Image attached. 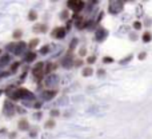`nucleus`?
<instances>
[{"label":"nucleus","instance_id":"nucleus-1","mask_svg":"<svg viewBox=\"0 0 152 139\" xmlns=\"http://www.w3.org/2000/svg\"><path fill=\"white\" fill-rule=\"evenodd\" d=\"M3 112H4V115L5 117H12V115L16 112V106L11 102L9 99H7L5 102H4V107H3Z\"/></svg>","mask_w":152,"mask_h":139},{"label":"nucleus","instance_id":"nucleus-2","mask_svg":"<svg viewBox=\"0 0 152 139\" xmlns=\"http://www.w3.org/2000/svg\"><path fill=\"white\" fill-rule=\"evenodd\" d=\"M44 63L43 62H39L36 66H35L33 68H32V75L35 76V78H36L38 80H41L43 79V76H44Z\"/></svg>","mask_w":152,"mask_h":139},{"label":"nucleus","instance_id":"nucleus-3","mask_svg":"<svg viewBox=\"0 0 152 139\" xmlns=\"http://www.w3.org/2000/svg\"><path fill=\"white\" fill-rule=\"evenodd\" d=\"M45 86L50 87V90H55V87L59 84V76H57L56 74H51L45 78Z\"/></svg>","mask_w":152,"mask_h":139},{"label":"nucleus","instance_id":"nucleus-4","mask_svg":"<svg viewBox=\"0 0 152 139\" xmlns=\"http://www.w3.org/2000/svg\"><path fill=\"white\" fill-rule=\"evenodd\" d=\"M67 5H68L69 9H74V12H79V11H81L84 8L86 3L81 2V0H69L67 3Z\"/></svg>","mask_w":152,"mask_h":139},{"label":"nucleus","instance_id":"nucleus-5","mask_svg":"<svg viewBox=\"0 0 152 139\" xmlns=\"http://www.w3.org/2000/svg\"><path fill=\"white\" fill-rule=\"evenodd\" d=\"M74 57H72V55H71V52H68L63 59H62V66L64 67V68H71L72 66H74Z\"/></svg>","mask_w":152,"mask_h":139},{"label":"nucleus","instance_id":"nucleus-6","mask_svg":"<svg viewBox=\"0 0 152 139\" xmlns=\"http://www.w3.org/2000/svg\"><path fill=\"white\" fill-rule=\"evenodd\" d=\"M56 95H57V91H56V90H44V91L41 92L43 100H51V99H53Z\"/></svg>","mask_w":152,"mask_h":139},{"label":"nucleus","instance_id":"nucleus-7","mask_svg":"<svg viewBox=\"0 0 152 139\" xmlns=\"http://www.w3.org/2000/svg\"><path fill=\"white\" fill-rule=\"evenodd\" d=\"M65 33H67V31H65L64 27H56V28L52 31V36H53L55 39H63V38L65 36Z\"/></svg>","mask_w":152,"mask_h":139},{"label":"nucleus","instance_id":"nucleus-8","mask_svg":"<svg viewBox=\"0 0 152 139\" xmlns=\"http://www.w3.org/2000/svg\"><path fill=\"white\" fill-rule=\"evenodd\" d=\"M26 50H27V43L21 40V42L16 43V50H15V55L20 56V55H23V54L26 52Z\"/></svg>","mask_w":152,"mask_h":139},{"label":"nucleus","instance_id":"nucleus-9","mask_svg":"<svg viewBox=\"0 0 152 139\" xmlns=\"http://www.w3.org/2000/svg\"><path fill=\"white\" fill-rule=\"evenodd\" d=\"M123 9V4L121 3H118V2H113V3H111L110 4V12L111 14H119L120 11Z\"/></svg>","mask_w":152,"mask_h":139},{"label":"nucleus","instance_id":"nucleus-10","mask_svg":"<svg viewBox=\"0 0 152 139\" xmlns=\"http://www.w3.org/2000/svg\"><path fill=\"white\" fill-rule=\"evenodd\" d=\"M17 127L20 131H27V130H29V123L27 119H21L17 122Z\"/></svg>","mask_w":152,"mask_h":139},{"label":"nucleus","instance_id":"nucleus-11","mask_svg":"<svg viewBox=\"0 0 152 139\" xmlns=\"http://www.w3.org/2000/svg\"><path fill=\"white\" fill-rule=\"evenodd\" d=\"M107 35H108V32H107V30H104V28H99L98 31H96V35H95V36H96V40H103L104 38H106L107 36Z\"/></svg>","mask_w":152,"mask_h":139},{"label":"nucleus","instance_id":"nucleus-12","mask_svg":"<svg viewBox=\"0 0 152 139\" xmlns=\"http://www.w3.org/2000/svg\"><path fill=\"white\" fill-rule=\"evenodd\" d=\"M35 59H36V54H35L33 51H29V52H27L24 55V60L27 63H32V62H35Z\"/></svg>","mask_w":152,"mask_h":139},{"label":"nucleus","instance_id":"nucleus-13","mask_svg":"<svg viewBox=\"0 0 152 139\" xmlns=\"http://www.w3.org/2000/svg\"><path fill=\"white\" fill-rule=\"evenodd\" d=\"M47 31V26L45 24H41V23H38V24H35V27H33V32H36V33H43V32H45Z\"/></svg>","mask_w":152,"mask_h":139},{"label":"nucleus","instance_id":"nucleus-14","mask_svg":"<svg viewBox=\"0 0 152 139\" xmlns=\"http://www.w3.org/2000/svg\"><path fill=\"white\" fill-rule=\"evenodd\" d=\"M55 70H56V64H55V63H47L45 67H44V72L51 75L52 71H55Z\"/></svg>","mask_w":152,"mask_h":139},{"label":"nucleus","instance_id":"nucleus-15","mask_svg":"<svg viewBox=\"0 0 152 139\" xmlns=\"http://www.w3.org/2000/svg\"><path fill=\"white\" fill-rule=\"evenodd\" d=\"M9 60H11V56H9L8 54L3 55L2 57H0V67H4V66H7V64L9 63Z\"/></svg>","mask_w":152,"mask_h":139},{"label":"nucleus","instance_id":"nucleus-16","mask_svg":"<svg viewBox=\"0 0 152 139\" xmlns=\"http://www.w3.org/2000/svg\"><path fill=\"white\" fill-rule=\"evenodd\" d=\"M81 74H83V76H91V75L93 74V70H92L91 67H86Z\"/></svg>","mask_w":152,"mask_h":139},{"label":"nucleus","instance_id":"nucleus-17","mask_svg":"<svg viewBox=\"0 0 152 139\" xmlns=\"http://www.w3.org/2000/svg\"><path fill=\"white\" fill-rule=\"evenodd\" d=\"M7 51H9V52H14L15 54V50H16V43H9V44H7Z\"/></svg>","mask_w":152,"mask_h":139},{"label":"nucleus","instance_id":"nucleus-18","mask_svg":"<svg viewBox=\"0 0 152 139\" xmlns=\"http://www.w3.org/2000/svg\"><path fill=\"white\" fill-rule=\"evenodd\" d=\"M28 19L29 20H36L38 19V14H36V11H29V14H28Z\"/></svg>","mask_w":152,"mask_h":139},{"label":"nucleus","instance_id":"nucleus-19","mask_svg":"<svg viewBox=\"0 0 152 139\" xmlns=\"http://www.w3.org/2000/svg\"><path fill=\"white\" fill-rule=\"evenodd\" d=\"M38 44H39V39H32V40L28 43V47L32 50V48H35V47H36Z\"/></svg>","mask_w":152,"mask_h":139},{"label":"nucleus","instance_id":"nucleus-20","mask_svg":"<svg viewBox=\"0 0 152 139\" xmlns=\"http://www.w3.org/2000/svg\"><path fill=\"white\" fill-rule=\"evenodd\" d=\"M44 126H45V129H53V127H55V120H53V119L47 120Z\"/></svg>","mask_w":152,"mask_h":139},{"label":"nucleus","instance_id":"nucleus-21","mask_svg":"<svg viewBox=\"0 0 152 139\" xmlns=\"http://www.w3.org/2000/svg\"><path fill=\"white\" fill-rule=\"evenodd\" d=\"M21 35H23L21 30H15L14 33H12V38H14V39H20V38H21Z\"/></svg>","mask_w":152,"mask_h":139},{"label":"nucleus","instance_id":"nucleus-22","mask_svg":"<svg viewBox=\"0 0 152 139\" xmlns=\"http://www.w3.org/2000/svg\"><path fill=\"white\" fill-rule=\"evenodd\" d=\"M76 45H77V39H74L71 43H69V51H68V52H72Z\"/></svg>","mask_w":152,"mask_h":139},{"label":"nucleus","instance_id":"nucleus-23","mask_svg":"<svg viewBox=\"0 0 152 139\" xmlns=\"http://www.w3.org/2000/svg\"><path fill=\"white\" fill-rule=\"evenodd\" d=\"M48 52H50V45H44V47L40 48V54L41 55H47Z\"/></svg>","mask_w":152,"mask_h":139},{"label":"nucleus","instance_id":"nucleus-24","mask_svg":"<svg viewBox=\"0 0 152 139\" xmlns=\"http://www.w3.org/2000/svg\"><path fill=\"white\" fill-rule=\"evenodd\" d=\"M143 42H145V43L151 42V33H149V32H145V33L143 35Z\"/></svg>","mask_w":152,"mask_h":139},{"label":"nucleus","instance_id":"nucleus-25","mask_svg":"<svg viewBox=\"0 0 152 139\" xmlns=\"http://www.w3.org/2000/svg\"><path fill=\"white\" fill-rule=\"evenodd\" d=\"M19 66H20V62H15V63H12V66H11V72H15Z\"/></svg>","mask_w":152,"mask_h":139},{"label":"nucleus","instance_id":"nucleus-26","mask_svg":"<svg viewBox=\"0 0 152 139\" xmlns=\"http://www.w3.org/2000/svg\"><path fill=\"white\" fill-rule=\"evenodd\" d=\"M16 112H19V114H26V108L24 107H20V106H16Z\"/></svg>","mask_w":152,"mask_h":139},{"label":"nucleus","instance_id":"nucleus-27","mask_svg":"<svg viewBox=\"0 0 152 139\" xmlns=\"http://www.w3.org/2000/svg\"><path fill=\"white\" fill-rule=\"evenodd\" d=\"M29 132H31L29 135H31L32 138H35V136H36V134H38V129H36V127H33V129H32Z\"/></svg>","mask_w":152,"mask_h":139},{"label":"nucleus","instance_id":"nucleus-28","mask_svg":"<svg viewBox=\"0 0 152 139\" xmlns=\"http://www.w3.org/2000/svg\"><path fill=\"white\" fill-rule=\"evenodd\" d=\"M87 62H88L89 64H92V63H95V62H96V57H95V56H89L88 59H87Z\"/></svg>","mask_w":152,"mask_h":139},{"label":"nucleus","instance_id":"nucleus-29","mask_svg":"<svg viewBox=\"0 0 152 139\" xmlns=\"http://www.w3.org/2000/svg\"><path fill=\"white\" fill-rule=\"evenodd\" d=\"M41 104H43L41 102H35V103H33V106H32V107H33V108H36V110H38V108H40V107H41Z\"/></svg>","mask_w":152,"mask_h":139},{"label":"nucleus","instance_id":"nucleus-30","mask_svg":"<svg viewBox=\"0 0 152 139\" xmlns=\"http://www.w3.org/2000/svg\"><path fill=\"white\" fill-rule=\"evenodd\" d=\"M103 62H104V63H112L113 59H112V57H110V56H106V57L103 59Z\"/></svg>","mask_w":152,"mask_h":139},{"label":"nucleus","instance_id":"nucleus-31","mask_svg":"<svg viewBox=\"0 0 152 139\" xmlns=\"http://www.w3.org/2000/svg\"><path fill=\"white\" fill-rule=\"evenodd\" d=\"M60 18L65 20V19L68 18V11H63V12H62V16H60Z\"/></svg>","mask_w":152,"mask_h":139},{"label":"nucleus","instance_id":"nucleus-32","mask_svg":"<svg viewBox=\"0 0 152 139\" xmlns=\"http://www.w3.org/2000/svg\"><path fill=\"white\" fill-rule=\"evenodd\" d=\"M57 115H59L57 110H51V117H57Z\"/></svg>","mask_w":152,"mask_h":139},{"label":"nucleus","instance_id":"nucleus-33","mask_svg":"<svg viewBox=\"0 0 152 139\" xmlns=\"http://www.w3.org/2000/svg\"><path fill=\"white\" fill-rule=\"evenodd\" d=\"M133 27H135L136 30H139L140 27H142V24H140V23H139V21H135V23H133Z\"/></svg>","mask_w":152,"mask_h":139},{"label":"nucleus","instance_id":"nucleus-34","mask_svg":"<svg viewBox=\"0 0 152 139\" xmlns=\"http://www.w3.org/2000/svg\"><path fill=\"white\" fill-rule=\"evenodd\" d=\"M79 54H80V56H84V55H86V48H81Z\"/></svg>","mask_w":152,"mask_h":139},{"label":"nucleus","instance_id":"nucleus-35","mask_svg":"<svg viewBox=\"0 0 152 139\" xmlns=\"http://www.w3.org/2000/svg\"><path fill=\"white\" fill-rule=\"evenodd\" d=\"M41 117H43V114H41V112H38L36 115H35V118H36V119H40Z\"/></svg>","mask_w":152,"mask_h":139},{"label":"nucleus","instance_id":"nucleus-36","mask_svg":"<svg viewBox=\"0 0 152 139\" xmlns=\"http://www.w3.org/2000/svg\"><path fill=\"white\" fill-rule=\"evenodd\" d=\"M9 138H11V139H15V138H16V132H11Z\"/></svg>","mask_w":152,"mask_h":139},{"label":"nucleus","instance_id":"nucleus-37","mask_svg":"<svg viewBox=\"0 0 152 139\" xmlns=\"http://www.w3.org/2000/svg\"><path fill=\"white\" fill-rule=\"evenodd\" d=\"M144 57H145V54H144V52L139 55V59H144Z\"/></svg>","mask_w":152,"mask_h":139},{"label":"nucleus","instance_id":"nucleus-38","mask_svg":"<svg viewBox=\"0 0 152 139\" xmlns=\"http://www.w3.org/2000/svg\"><path fill=\"white\" fill-rule=\"evenodd\" d=\"M3 94V90H0V95H2Z\"/></svg>","mask_w":152,"mask_h":139},{"label":"nucleus","instance_id":"nucleus-39","mask_svg":"<svg viewBox=\"0 0 152 139\" xmlns=\"http://www.w3.org/2000/svg\"><path fill=\"white\" fill-rule=\"evenodd\" d=\"M0 54H2V50H0Z\"/></svg>","mask_w":152,"mask_h":139}]
</instances>
